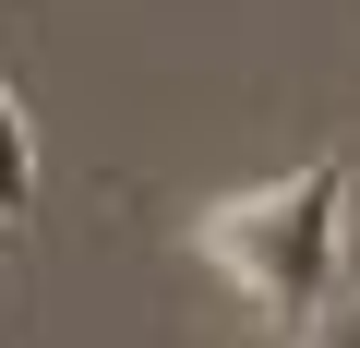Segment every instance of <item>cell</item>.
Masks as SVG:
<instances>
[{
	"mask_svg": "<svg viewBox=\"0 0 360 348\" xmlns=\"http://www.w3.org/2000/svg\"><path fill=\"white\" fill-rule=\"evenodd\" d=\"M193 252L300 348L324 324V300H336V264H348V168L312 156V168H276L252 193H217L193 217Z\"/></svg>",
	"mask_w": 360,
	"mask_h": 348,
	"instance_id": "cell-1",
	"label": "cell"
},
{
	"mask_svg": "<svg viewBox=\"0 0 360 348\" xmlns=\"http://www.w3.org/2000/svg\"><path fill=\"white\" fill-rule=\"evenodd\" d=\"M37 217V132H25V96L0 84V228Z\"/></svg>",
	"mask_w": 360,
	"mask_h": 348,
	"instance_id": "cell-2",
	"label": "cell"
}]
</instances>
